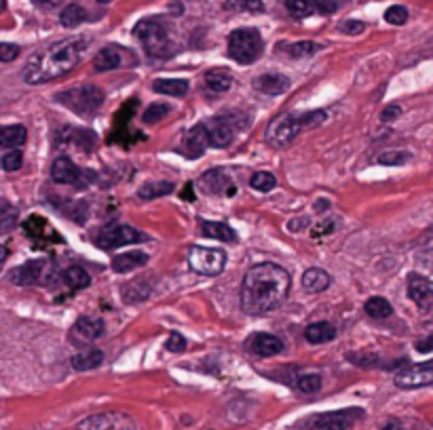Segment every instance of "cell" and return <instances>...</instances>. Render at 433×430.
Instances as JSON below:
<instances>
[{"instance_id": "6f0895ef", "label": "cell", "mask_w": 433, "mask_h": 430, "mask_svg": "<svg viewBox=\"0 0 433 430\" xmlns=\"http://www.w3.org/2000/svg\"><path fill=\"white\" fill-rule=\"evenodd\" d=\"M97 2H102V4H106V2H112V0H97Z\"/></svg>"}, {"instance_id": "d6986e66", "label": "cell", "mask_w": 433, "mask_h": 430, "mask_svg": "<svg viewBox=\"0 0 433 430\" xmlns=\"http://www.w3.org/2000/svg\"><path fill=\"white\" fill-rule=\"evenodd\" d=\"M408 296H410V300H413L419 308H423V310L432 308L433 283L429 279L421 277V274H410V277H408Z\"/></svg>"}, {"instance_id": "7bdbcfd3", "label": "cell", "mask_w": 433, "mask_h": 430, "mask_svg": "<svg viewBox=\"0 0 433 430\" xmlns=\"http://www.w3.org/2000/svg\"><path fill=\"white\" fill-rule=\"evenodd\" d=\"M15 222H17V209H13L6 201L2 203V232L6 234V232H11V228L15 226Z\"/></svg>"}, {"instance_id": "db71d44e", "label": "cell", "mask_w": 433, "mask_h": 430, "mask_svg": "<svg viewBox=\"0 0 433 430\" xmlns=\"http://www.w3.org/2000/svg\"><path fill=\"white\" fill-rule=\"evenodd\" d=\"M182 198L184 201H195V194H193V184H186V188H184V192H182Z\"/></svg>"}, {"instance_id": "484cf974", "label": "cell", "mask_w": 433, "mask_h": 430, "mask_svg": "<svg viewBox=\"0 0 433 430\" xmlns=\"http://www.w3.org/2000/svg\"><path fill=\"white\" fill-rule=\"evenodd\" d=\"M305 338L311 344H328L336 338V327L332 323L319 321V323H313L305 329Z\"/></svg>"}, {"instance_id": "6da1fadb", "label": "cell", "mask_w": 433, "mask_h": 430, "mask_svg": "<svg viewBox=\"0 0 433 430\" xmlns=\"http://www.w3.org/2000/svg\"><path fill=\"white\" fill-rule=\"evenodd\" d=\"M292 279L288 270L273 262L252 266L241 285V308L250 317H262L277 310L290 296Z\"/></svg>"}, {"instance_id": "e0dca14e", "label": "cell", "mask_w": 433, "mask_h": 430, "mask_svg": "<svg viewBox=\"0 0 433 430\" xmlns=\"http://www.w3.org/2000/svg\"><path fill=\"white\" fill-rule=\"evenodd\" d=\"M207 146H209V131H207V125H205V122H199V125H195L190 131H186L182 154H186L188 158H199V156L205 152Z\"/></svg>"}, {"instance_id": "8992f818", "label": "cell", "mask_w": 433, "mask_h": 430, "mask_svg": "<svg viewBox=\"0 0 433 430\" xmlns=\"http://www.w3.org/2000/svg\"><path fill=\"white\" fill-rule=\"evenodd\" d=\"M264 42L256 27H239L228 36V55L237 63H254L262 55Z\"/></svg>"}, {"instance_id": "603a6c76", "label": "cell", "mask_w": 433, "mask_h": 430, "mask_svg": "<svg viewBox=\"0 0 433 430\" xmlns=\"http://www.w3.org/2000/svg\"><path fill=\"white\" fill-rule=\"evenodd\" d=\"M256 89L267 95H281L290 89V78L283 74H262L256 80Z\"/></svg>"}, {"instance_id": "d590c367", "label": "cell", "mask_w": 433, "mask_h": 430, "mask_svg": "<svg viewBox=\"0 0 433 430\" xmlns=\"http://www.w3.org/2000/svg\"><path fill=\"white\" fill-rule=\"evenodd\" d=\"M322 376L319 374H305V376H300L298 380H296V388L300 391V393H305V395H315V393H319L322 391Z\"/></svg>"}, {"instance_id": "8fae6325", "label": "cell", "mask_w": 433, "mask_h": 430, "mask_svg": "<svg viewBox=\"0 0 433 430\" xmlns=\"http://www.w3.org/2000/svg\"><path fill=\"white\" fill-rule=\"evenodd\" d=\"M80 430H138L135 422L131 416L123 414V412H104V414H95L85 418L80 424Z\"/></svg>"}, {"instance_id": "7c38bea8", "label": "cell", "mask_w": 433, "mask_h": 430, "mask_svg": "<svg viewBox=\"0 0 433 430\" xmlns=\"http://www.w3.org/2000/svg\"><path fill=\"white\" fill-rule=\"evenodd\" d=\"M433 384V359L425 363H415L404 367L398 376H396V386L404 388V391H413V388H423V386H432Z\"/></svg>"}, {"instance_id": "f546056e", "label": "cell", "mask_w": 433, "mask_h": 430, "mask_svg": "<svg viewBox=\"0 0 433 430\" xmlns=\"http://www.w3.org/2000/svg\"><path fill=\"white\" fill-rule=\"evenodd\" d=\"M205 87L212 93H226L233 87V76L226 70H209L205 74Z\"/></svg>"}, {"instance_id": "4316f807", "label": "cell", "mask_w": 433, "mask_h": 430, "mask_svg": "<svg viewBox=\"0 0 433 430\" xmlns=\"http://www.w3.org/2000/svg\"><path fill=\"white\" fill-rule=\"evenodd\" d=\"M201 234L216 239V241H222V243L237 241V232L228 224H220V222H201Z\"/></svg>"}, {"instance_id": "f907efd6", "label": "cell", "mask_w": 433, "mask_h": 430, "mask_svg": "<svg viewBox=\"0 0 433 430\" xmlns=\"http://www.w3.org/2000/svg\"><path fill=\"white\" fill-rule=\"evenodd\" d=\"M415 348H417L419 353H432V350H433V334H432V336H427V338H423V340H417Z\"/></svg>"}, {"instance_id": "ffe728a7", "label": "cell", "mask_w": 433, "mask_h": 430, "mask_svg": "<svg viewBox=\"0 0 433 430\" xmlns=\"http://www.w3.org/2000/svg\"><path fill=\"white\" fill-rule=\"evenodd\" d=\"M207 131H209V146H214V148H226L235 139V127L231 125V120L226 116L212 118L207 122Z\"/></svg>"}, {"instance_id": "4fadbf2b", "label": "cell", "mask_w": 433, "mask_h": 430, "mask_svg": "<svg viewBox=\"0 0 433 430\" xmlns=\"http://www.w3.org/2000/svg\"><path fill=\"white\" fill-rule=\"evenodd\" d=\"M106 331V325L102 319H95V317H80L72 329H70V342L76 344V346H85V344H91L95 342L97 338H102Z\"/></svg>"}, {"instance_id": "bcb514c9", "label": "cell", "mask_w": 433, "mask_h": 430, "mask_svg": "<svg viewBox=\"0 0 433 430\" xmlns=\"http://www.w3.org/2000/svg\"><path fill=\"white\" fill-rule=\"evenodd\" d=\"M341 30L345 34H362L366 30V23L364 21H358V19H347L341 23Z\"/></svg>"}, {"instance_id": "d4e9b609", "label": "cell", "mask_w": 433, "mask_h": 430, "mask_svg": "<svg viewBox=\"0 0 433 430\" xmlns=\"http://www.w3.org/2000/svg\"><path fill=\"white\" fill-rule=\"evenodd\" d=\"M188 80L184 78H157L152 84V91L159 95H171V97H182L188 93Z\"/></svg>"}, {"instance_id": "7dc6e473", "label": "cell", "mask_w": 433, "mask_h": 430, "mask_svg": "<svg viewBox=\"0 0 433 430\" xmlns=\"http://www.w3.org/2000/svg\"><path fill=\"white\" fill-rule=\"evenodd\" d=\"M231 4H235V6H241V8H245V11H262L264 6H262V0H228Z\"/></svg>"}, {"instance_id": "7402d4cb", "label": "cell", "mask_w": 433, "mask_h": 430, "mask_svg": "<svg viewBox=\"0 0 433 430\" xmlns=\"http://www.w3.org/2000/svg\"><path fill=\"white\" fill-rule=\"evenodd\" d=\"M148 264V255L142 251H129V253H121L112 260V270L118 274H127L135 268H142Z\"/></svg>"}, {"instance_id": "277c9868", "label": "cell", "mask_w": 433, "mask_h": 430, "mask_svg": "<svg viewBox=\"0 0 433 430\" xmlns=\"http://www.w3.org/2000/svg\"><path fill=\"white\" fill-rule=\"evenodd\" d=\"M55 99L78 116H93L104 103V93L102 89L93 84H83V87H74V89L57 93Z\"/></svg>"}, {"instance_id": "30bf717a", "label": "cell", "mask_w": 433, "mask_h": 430, "mask_svg": "<svg viewBox=\"0 0 433 430\" xmlns=\"http://www.w3.org/2000/svg\"><path fill=\"white\" fill-rule=\"evenodd\" d=\"M129 65H138V57L118 44H108L104 46L95 59H93V68L95 72H110V70H118V68H129Z\"/></svg>"}, {"instance_id": "7a4b0ae2", "label": "cell", "mask_w": 433, "mask_h": 430, "mask_svg": "<svg viewBox=\"0 0 433 430\" xmlns=\"http://www.w3.org/2000/svg\"><path fill=\"white\" fill-rule=\"evenodd\" d=\"M87 44H89V38L74 36V38H63V40H57L44 46L42 51L32 55L30 61L25 63L23 80L28 84H44L49 80L66 76L68 72L76 68Z\"/></svg>"}, {"instance_id": "ac0fdd59", "label": "cell", "mask_w": 433, "mask_h": 430, "mask_svg": "<svg viewBox=\"0 0 433 430\" xmlns=\"http://www.w3.org/2000/svg\"><path fill=\"white\" fill-rule=\"evenodd\" d=\"M23 230L30 239H34L36 245H47V243H61V236L42 220L40 215H32L30 220L23 222Z\"/></svg>"}, {"instance_id": "836d02e7", "label": "cell", "mask_w": 433, "mask_h": 430, "mask_svg": "<svg viewBox=\"0 0 433 430\" xmlns=\"http://www.w3.org/2000/svg\"><path fill=\"white\" fill-rule=\"evenodd\" d=\"M286 8L294 19H305L317 11L315 0H286Z\"/></svg>"}, {"instance_id": "ab89813d", "label": "cell", "mask_w": 433, "mask_h": 430, "mask_svg": "<svg viewBox=\"0 0 433 430\" xmlns=\"http://www.w3.org/2000/svg\"><path fill=\"white\" fill-rule=\"evenodd\" d=\"M385 19L394 25H404L408 21V8L402 4H394L385 11Z\"/></svg>"}, {"instance_id": "c3c4849f", "label": "cell", "mask_w": 433, "mask_h": 430, "mask_svg": "<svg viewBox=\"0 0 433 430\" xmlns=\"http://www.w3.org/2000/svg\"><path fill=\"white\" fill-rule=\"evenodd\" d=\"M400 114H402V108H400V106H387V108L383 110V114H381V120H383V122H394V120L400 118Z\"/></svg>"}, {"instance_id": "681fc988", "label": "cell", "mask_w": 433, "mask_h": 430, "mask_svg": "<svg viewBox=\"0 0 433 430\" xmlns=\"http://www.w3.org/2000/svg\"><path fill=\"white\" fill-rule=\"evenodd\" d=\"M315 4H317V13L322 15H332L339 8L336 0H315Z\"/></svg>"}, {"instance_id": "60d3db41", "label": "cell", "mask_w": 433, "mask_h": 430, "mask_svg": "<svg viewBox=\"0 0 433 430\" xmlns=\"http://www.w3.org/2000/svg\"><path fill=\"white\" fill-rule=\"evenodd\" d=\"M381 165H391V167H400V165H406L410 160V154L408 152H383L379 154L377 158Z\"/></svg>"}, {"instance_id": "1f68e13d", "label": "cell", "mask_w": 433, "mask_h": 430, "mask_svg": "<svg viewBox=\"0 0 433 430\" xmlns=\"http://www.w3.org/2000/svg\"><path fill=\"white\" fill-rule=\"evenodd\" d=\"M169 192H173V184L171 182H146L138 190V196L142 201H152V198H161V196H165Z\"/></svg>"}, {"instance_id": "3957f363", "label": "cell", "mask_w": 433, "mask_h": 430, "mask_svg": "<svg viewBox=\"0 0 433 430\" xmlns=\"http://www.w3.org/2000/svg\"><path fill=\"white\" fill-rule=\"evenodd\" d=\"M326 122L324 110L313 112H286L271 120L267 127V141L275 148H283L290 141H294L303 131L315 129Z\"/></svg>"}, {"instance_id": "f5cc1de1", "label": "cell", "mask_w": 433, "mask_h": 430, "mask_svg": "<svg viewBox=\"0 0 433 430\" xmlns=\"http://www.w3.org/2000/svg\"><path fill=\"white\" fill-rule=\"evenodd\" d=\"M381 430H404V426H402V422H400V420L391 418L387 424H383V426H381Z\"/></svg>"}, {"instance_id": "ee69618b", "label": "cell", "mask_w": 433, "mask_h": 430, "mask_svg": "<svg viewBox=\"0 0 433 430\" xmlns=\"http://www.w3.org/2000/svg\"><path fill=\"white\" fill-rule=\"evenodd\" d=\"M165 348H167L169 353H182V350L186 348V338H184L182 334H178V331H171V334H169V340H167V344H165Z\"/></svg>"}, {"instance_id": "4dcf8cb0", "label": "cell", "mask_w": 433, "mask_h": 430, "mask_svg": "<svg viewBox=\"0 0 433 430\" xmlns=\"http://www.w3.org/2000/svg\"><path fill=\"white\" fill-rule=\"evenodd\" d=\"M61 279H63V283H66L70 289H74V291L85 289V287L91 285V277H89V272H87L85 268H80V266H68V268L63 270Z\"/></svg>"}, {"instance_id": "9c48e42d", "label": "cell", "mask_w": 433, "mask_h": 430, "mask_svg": "<svg viewBox=\"0 0 433 430\" xmlns=\"http://www.w3.org/2000/svg\"><path fill=\"white\" fill-rule=\"evenodd\" d=\"M364 418V410L360 407H347L339 412H326L311 416L305 424L307 430H349L358 420Z\"/></svg>"}, {"instance_id": "d6a6232c", "label": "cell", "mask_w": 433, "mask_h": 430, "mask_svg": "<svg viewBox=\"0 0 433 430\" xmlns=\"http://www.w3.org/2000/svg\"><path fill=\"white\" fill-rule=\"evenodd\" d=\"M366 315L372 317V319H389L394 315V306L389 304V300L381 298V296H374L366 302L364 306Z\"/></svg>"}, {"instance_id": "5b68a950", "label": "cell", "mask_w": 433, "mask_h": 430, "mask_svg": "<svg viewBox=\"0 0 433 430\" xmlns=\"http://www.w3.org/2000/svg\"><path fill=\"white\" fill-rule=\"evenodd\" d=\"M133 34L142 42L144 51L150 57H167L171 53V40L169 32L159 19H142L135 23Z\"/></svg>"}, {"instance_id": "b9f144b4", "label": "cell", "mask_w": 433, "mask_h": 430, "mask_svg": "<svg viewBox=\"0 0 433 430\" xmlns=\"http://www.w3.org/2000/svg\"><path fill=\"white\" fill-rule=\"evenodd\" d=\"M21 163H23V156H21L19 150H8V152L2 156V169H4L6 173L17 171V169L21 167Z\"/></svg>"}, {"instance_id": "e575fe53", "label": "cell", "mask_w": 433, "mask_h": 430, "mask_svg": "<svg viewBox=\"0 0 433 430\" xmlns=\"http://www.w3.org/2000/svg\"><path fill=\"white\" fill-rule=\"evenodd\" d=\"M85 8L78 4H68L61 13H59V21L63 27H76L85 21Z\"/></svg>"}, {"instance_id": "ba28073f", "label": "cell", "mask_w": 433, "mask_h": 430, "mask_svg": "<svg viewBox=\"0 0 433 430\" xmlns=\"http://www.w3.org/2000/svg\"><path fill=\"white\" fill-rule=\"evenodd\" d=\"M148 241V236L131 226H125V224H114V226H108L104 230L97 232V236L93 239V243L99 247V249H106V251H112V249H118V247H127V245H135V243H144Z\"/></svg>"}, {"instance_id": "2e32d148", "label": "cell", "mask_w": 433, "mask_h": 430, "mask_svg": "<svg viewBox=\"0 0 433 430\" xmlns=\"http://www.w3.org/2000/svg\"><path fill=\"white\" fill-rule=\"evenodd\" d=\"M245 348L256 357L269 359V357H275V355H279L283 350V342L273 334H254L245 342Z\"/></svg>"}, {"instance_id": "680465c9", "label": "cell", "mask_w": 433, "mask_h": 430, "mask_svg": "<svg viewBox=\"0 0 433 430\" xmlns=\"http://www.w3.org/2000/svg\"><path fill=\"white\" fill-rule=\"evenodd\" d=\"M432 429H433V424H432Z\"/></svg>"}, {"instance_id": "9a60e30c", "label": "cell", "mask_w": 433, "mask_h": 430, "mask_svg": "<svg viewBox=\"0 0 433 430\" xmlns=\"http://www.w3.org/2000/svg\"><path fill=\"white\" fill-rule=\"evenodd\" d=\"M44 270H47V260H32V262H25V264L17 266L15 270H11L8 281L13 285H19V287L34 285V283L42 281Z\"/></svg>"}, {"instance_id": "8d00e7d4", "label": "cell", "mask_w": 433, "mask_h": 430, "mask_svg": "<svg viewBox=\"0 0 433 430\" xmlns=\"http://www.w3.org/2000/svg\"><path fill=\"white\" fill-rule=\"evenodd\" d=\"M250 186H252L254 190H258V192H271V190H275L277 179H275V175H273V173L258 171V173H254V175H252Z\"/></svg>"}, {"instance_id": "5bb4252c", "label": "cell", "mask_w": 433, "mask_h": 430, "mask_svg": "<svg viewBox=\"0 0 433 430\" xmlns=\"http://www.w3.org/2000/svg\"><path fill=\"white\" fill-rule=\"evenodd\" d=\"M201 188L207 194H220V196H233L237 194V188L233 184V179L228 177V173L224 169H209L207 173H203L201 177Z\"/></svg>"}, {"instance_id": "11a10c76", "label": "cell", "mask_w": 433, "mask_h": 430, "mask_svg": "<svg viewBox=\"0 0 433 430\" xmlns=\"http://www.w3.org/2000/svg\"><path fill=\"white\" fill-rule=\"evenodd\" d=\"M38 6H55V4H59L61 0H34Z\"/></svg>"}, {"instance_id": "f6af8a7d", "label": "cell", "mask_w": 433, "mask_h": 430, "mask_svg": "<svg viewBox=\"0 0 433 430\" xmlns=\"http://www.w3.org/2000/svg\"><path fill=\"white\" fill-rule=\"evenodd\" d=\"M17 55H19V46L17 44H11V42H2L0 44V61L8 63V61L17 59Z\"/></svg>"}, {"instance_id": "cb8c5ba5", "label": "cell", "mask_w": 433, "mask_h": 430, "mask_svg": "<svg viewBox=\"0 0 433 430\" xmlns=\"http://www.w3.org/2000/svg\"><path fill=\"white\" fill-rule=\"evenodd\" d=\"M330 283H332V277L322 268H309L303 274V287L309 293H322L330 287Z\"/></svg>"}, {"instance_id": "74e56055", "label": "cell", "mask_w": 433, "mask_h": 430, "mask_svg": "<svg viewBox=\"0 0 433 430\" xmlns=\"http://www.w3.org/2000/svg\"><path fill=\"white\" fill-rule=\"evenodd\" d=\"M319 49H322V44H317V42H313V40H303V42H294V44H290V46H288V55L300 59V57L315 55Z\"/></svg>"}, {"instance_id": "9f6ffc18", "label": "cell", "mask_w": 433, "mask_h": 430, "mask_svg": "<svg viewBox=\"0 0 433 430\" xmlns=\"http://www.w3.org/2000/svg\"><path fill=\"white\" fill-rule=\"evenodd\" d=\"M328 207H330L328 201H317V203H315V209H317V211H319V209H328Z\"/></svg>"}, {"instance_id": "52a82bcc", "label": "cell", "mask_w": 433, "mask_h": 430, "mask_svg": "<svg viewBox=\"0 0 433 430\" xmlns=\"http://www.w3.org/2000/svg\"><path fill=\"white\" fill-rule=\"evenodd\" d=\"M188 266L193 272L203 277H218L226 266V251L216 247H190Z\"/></svg>"}, {"instance_id": "f1b7e54d", "label": "cell", "mask_w": 433, "mask_h": 430, "mask_svg": "<svg viewBox=\"0 0 433 430\" xmlns=\"http://www.w3.org/2000/svg\"><path fill=\"white\" fill-rule=\"evenodd\" d=\"M104 363V353L97 350V348H89L85 353H78L72 357V367L76 372H89V369H95Z\"/></svg>"}, {"instance_id": "816d5d0a", "label": "cell", "mask_w": 433, "mask_h": 430, "mask_svg": "<svg viewBox=\"0 0 433 430\" xmlns=\"http://www.w3.org/2000/svg\"><path fill=\"white\" fill-rule=\"evenodd\" d=\"M305 226H309V217H300V220H294V222L288 224V228L292 232H298V228H305Z\"/></svg>"}, {"instance_id": "44dd1931", "label": "cell", "mask_w": 433, "mask_h": 430, "mask_svg": "<svg viewBox=\"0 0 433 430\" xmlns=\"http://www.w3.org/2000/svg\"><path fill=\"white\" fill-rule=\"evenodd\" d=\"M83 171L68 158V156H59L55 158L53 167H51V179L55 184H66V186H72L80 179Z\"/></svg>"}, {"instance_id": "83f0119b", "label": "cell", "mask_w": 433, "mask_h": 430, "mask_svg": "<svg viewBox=\"0 0 433 430\" xmlns=\"http://www.w3.org/2000/svg\"><path fill=\"white\" fill-rule=\"evenodd\" d=\"M28 139V131L23 125H8L0 131V146L6 150H17Z\"/></svg>"}, {"instance_id": "f35d334b", "label": "cell", "mask_w": 433, "mask_h": 430, "mask_svg": "<svg viewBox=\"0 0 433 430\" xmlns=\"http://www.w3.org/2000/svg\"><path fill=\"white\" fill-rule=\"evenodd\" d=\"M169 112H171V108H169L167 103H152V106H148L146 112L142 114V120H144L146 125H157V122H161Z\"/></svg>"}]
</instances>
